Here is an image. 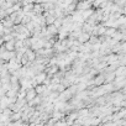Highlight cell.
<instances>
[{
	"instance_id": "6da1fadb",
	"label": "cell",
	"mask_w": 126,
	"mask_h": 126,
	"mask_svg": "<svg viewBox=\"0 0 126 126\" xmlns=\"http://www.w3.org/2000/svg\"><path fill=\"white\" fill-rule=\"evenodd\" d=\"M36 94H37V92H36V89H29L27 92H26V100H32V99H35L36 98Z\"/></svg>"
},
{
	"instance_id": "7a4b0ae2",
	"label": "cell",
	"mask_w": 126,
	"mask_h": 126,
	"mask_svg": "<svg viewBox=\"0 0 126 126\" xmlns=\"http://www.w3.org/2000/svg\"><path fill=\"white\" fill-rule=\"evenodd\" d=\"M5 48H6V49H9V51H13V49L15 48V41H14V40L8 41V42H6V45H5Z\"/></svg>"
},
{
	"instance_id": "3957f363",
	"label": "cell",
	"mask_w": 126,
	"mask_h": 126,
	"mask_svg": "<svg viewBox=\"0 0 126 126\" xmlns=\"http://www.w3.org/2000/svg\"><path fill=\"white\" fill-rule=\"evenodd\" d=\"M25 57H27L30 61H32V59H35V53L32 51H30V49H26L25 51Z\"/></svg>"
}]
</instances>
